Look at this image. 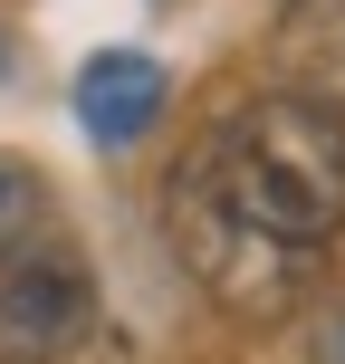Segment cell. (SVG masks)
Listing matches in <instances>:
<instances>
[{
    "label": "cell",
    "mask_w": 345,
    "mask_h": 364,
    "mask_svg": "<svg viewBox=\"0 0 345 364\" xmlns=\"http://www.w3.org/2000/svg\"><path fill=\"white\" fill-rule=\"evenodd\" d=\"M192 164L211 173V192L240 220H259L269 240L317 250V240L345 230V96L278 87L259 106H240Z\"/></svg>",
    "instance_id": "obj_1"
},
{
    "label": "cell",
    "mask_w": 345,
    "mask_h": 364,
    "mask_svg": "<svg viewBox=\"0 0 345 364\" xmlns=\"http://www.w3.org/2000/svg\"><path fill=\"white\" fill-rule=\"evenodd\" d=\"M164 230L182 250V278H201V297H211L221 316H240V326H278V316L307 297V250H297V240H269L259 220H240L230 201L211 192L201 164H182L164 182Z\"/></svg>",
    "instance_id": "obj_2"
},
{
    "label": "cell",
    "mask_w": 345,
    "mask_h": 364,
    "mask_svg": "<svg viewBox=\"0 0 345 364\" xmlns=\"http://www.w3.org/2000/svg\"><path fill=\"white\" fill-rule=\"evenodd\" d=\"M96 336V288L77 250H0V364H68Z\"/></svg>",
    "instance_id": "obj_3"
},
{
    "label": "cell",
    "mask_w": 345,
    "mask_h": 364,
    "mask_svg": "<svg viewBox=\"0 0 345 364\" xmlns=\"http://www.w3.org/2000/svg\"><path fill=\"white\" fill-rule=\"evenodd\" d=\"M154 115H164V68L144 48H96L77 68V125L96 144H144Z\"/></svg>",
    "instance_id": "obj_4"
},
{
    "label": "cell",
    "mask_w": 345,
    "mask_h": 364,
    "mask_svg": "<svg viewBox=\"0 0 345 364\" xmlns=\"http://www.w3.org/2000/svg\"><path fill=\"white\" fill-rule=\"evenodd\" d=\"M278 77L307 96H345V0H288L278 10Z\"/></svg>",
    "instance_id": "obj_5"
},
{
    "label": "cell",
    "mask_w": 345,
    "mask_h": 364,
    "mask_svg": "<svg viewBox=\"0 0 345 364\" xmlns=\"http://www.w3.org/2000/svg\"><path fill=\"white\" fill-rule=\"evenodd\" d=\"M38 173L29 164H10V154H0V250H19V240H38Z\"/></svg>",
    "instance_id": "obj_6"
},
{
    "label": "cell",
    "mask_w": 345,
    "mask_h": 364,
    "mask_svg": "<svg viewBox=\"0 0 345 364\" xmlns=\"http://www.w3.org/2000/svg\"><path fill=\"white\" fill-rule=\"evenodd\" d=\"M307 364H345V297H336V316H317V336H307Z\"/></svg>",
    "instance_id": "obj_7"
}]
</instances>
